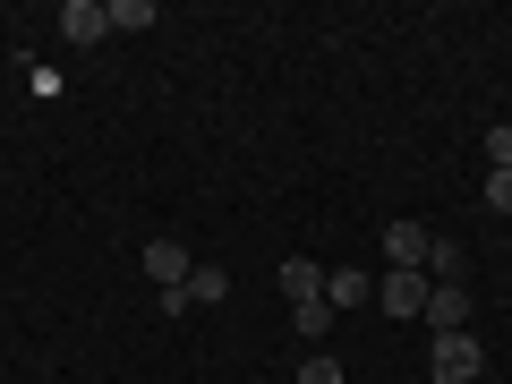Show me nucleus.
I'll use <instances>...</instances> for the list:
<instances>
[{
  "label": "nucleus",
  "instance_id": "obj_15",
  "mask_svg": "<svg viewBox=\"0 0 512 384\" xmlns=\"http://www.w3.org/2000/svg\"><path fill=\"white\" fill-rule=\"evenodd\" d=\"M487 205H495V214H512V171H487Z\"/></svg>",
  "mask_w": 512,
  "mask_h": 384
},
{
  "label": "nucleus",
  "instance_id": "obj_7",
  "mask_svg": "<svg viewBox=\"0 0 512 384\" xmlns=\"http://www.w3.org/2000/svg\"><path fill=\"white\" fill-rule=\"evenodd\" d=\"M427 239H436L427 222H393V231H384V248H393V265H419V274H427Z\"/></svg>",
  "mask_w": 512,
  "mask_h": 384
},
{
  "label": "nucleus",
  "instance_id": "obj_1",
  "mask_svg": "<svg viewBox=\"0 0 512 384\" xmlns=\"http://www.w3.org/2000/svg\"><path fill=\"white\" fill-rule=\"evenodd\" d=\"M427 376H436V384H470V376H487V350H478V333H436V350H427Z\"/></svg>",
  "mask_w": 512,
  "mask_h": 384
},
{
  "label": "nucleus",
  "instance_id": "obj_11",
  "mask_svg": "<svg viewBox=\"0 0 512 384\" xmlns=\"http://www.w3.org/2000/svg\"><path fill=\"white\" fill-rule=\"evenodd\" d=\"M103 18L120 26V35H137V26H154V0H103Z\"/></svg>",
  "mask_w": 512,
  "mask_h": 384
},
{
  "label": "nucleus",
  "instance_id": "obj_12",
  "mask_svg": "<svg viewBox=\"0 0 512 384\" xmlns=\"http://www.w3.org/2000/svg\"><path fill=\"white\" fill-rule=\"evenodd\" d=\"M291 325L308 333V342H325V325H333V308H325V299H308V308H291Z\"/></svg>",
  "mask_w": 512,
  "mask_h": 384
},
{
  "label": "nucleus",
  "instance_id": "obj_2",
  "mask_svg": "<svg viewBox=\"0 0 512 384\" xmlns=\"http://www.w3.org/2000/svg\"><path fill=\"white\" fill-rule=\"evenodd\" d=\"M427 291H436V282H427L419 265H393V274L376 282V308H384V316H419V308H427Z\"/></svg>",
  "mask_w": 512,
  "mask_h": 384
},
{
  "label": "nucleus",
  "instance_id": "obj_6",
  "mask_svg": "<svg viewBox=\"0 0 512 384\" xmlns=\"http://www.w3.org/2000/svg\"><path fill=\"white\" fill-rule=\"evenodd\" d=\"M60 35H69V43H103V35H111L103 0H69V9H60Z\"/></svg>",
  "mask_w": 512,
  "mask_h": 384
},
{
  "label": "nucleus",
  "instance_id": "obj_5",
  "mask_svg": "<svg viewBox=\"0 0 512 384\" xmlns=\"http://www.w3.org/2000/svg\"><path fill=\"white\" fill-rule=\"evenodd\" d=\"M325 308L333 316H342V308H376V282H367L359 265H333V274H325Z\"/></svg>",
  "mask_w": 512,
  "mask_h": 384
},
{
  "label": "nucleus",
  "instance_id": "obj_13",
  "mask_svg": "<svg viewBox=\"0 0 512 384\" xmlns=\"http://www.w3.org/2000/svg\"><path fill=\"white\" fill-rule=\"evenodd\" d=\"M299 384H342V359H333V350H316V359L299 367Z\"/></svg>",
  "mask_w": 512,
  "mask_h": 384
},
{
  "label": "nucleus",
  "instance_id": "obj_4",
  "mask_svg": "<svg viewBox=\"0 0 512 384\" xmlns=\"http://www.w3.org/2000/svg\"><path fill=\"white\" fill-rule=\"evenodd\" d=\"M419 316H427V325H436V333H470V291H461V282H436Z\"/></svg>",
  "mask_w": 512,
  "mask_h": 384
},
{
  "label": "nucleus",
  "instance_id": "obj_14",
  "mask_svg": "<svg viewBox=\"0 0 512 384\" xmlns=\"http://www.w3.org/2000/svg\"><path fill=\"white\" fill-rule=\"evenodd\" d=\"M487 163H495V171H512V120H495V128H487Z\"/></svg>",
  "mask_w": 512,
  "mask_h": 384
},
{
  "label": "nucleus",
  "instance_id": "obj_9",
  "mask_svg": "<svg viewBox=\"0 0 512 384\" xmlns=\"http://www.w3.org/2000/svg\"><path fill=\"white\" fill-rule=\"evenodd\" d=\"M461 274H470V256H461V239H427V282H461Z\"/></svg>",
  "mask_w": 512,
  "mask_h": 384
},
{
  "label": "nucleus",
  "instance_id": "obj_8",
  "mask_svg": "<svg viewBox=\"0 0 512 384\" xmlns=\"http://www.w3.org/2000/svg\"><path fill=\"white\" fill-rule=\"evenodd\" d=\"M282 291H291V308H308V299H325V274L308 256H282Z\"/></svg>",
  "mask_w": 512,
  "mask_h": 384
},
{
  "label": "nucleus",
  "instance_id": "obj_10",
  "mask_svg": "<svg viewBox=\"0 0 512 384\" xmlns=\"http://www.w3.org/2000/svg\"><path fill=\"white\" fill-rule=\"evenodd\" d=\"M180 291H188V308H214V299H231V274H222V265H197Z\"/></svg>",
  "mask_w": 512,
  "mask_h": 384
},
{
  "label": "nucleus",
  "instance_id": "obj_3",
  "mask_svg": "<svg viewBox=\"0 0 512 384\" xmlns=\"http://www.w3.org/2000/svg\"><path fill=\"white\" fill-rule=\"evenodd\" d=\"M137 265H146V282H154V291H180V282L197 274L180 239H146V256H137Z\"/></svg>",
  "mask_w": 512,
  "mask_h": 384
}]
</instances>
